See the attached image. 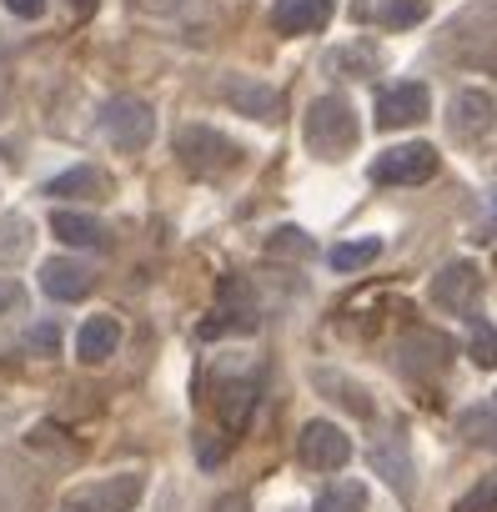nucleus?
<instances>
[{
  "label": "nucleus",
  "instance_id": "1",
  "mask_svg": "<svg viewBox=\"0 0 497 512\" xmlns=\"http://www.w3.org/2000/svg\"><path fill=\"white\" fill-rule=\"evenodd\" d=\"M302 136H307V151H312V156H322V161H342V156L357 146V136H362L352 101L337 96V91H332V96H317V101L307 106Z\"/></svg>",
  "mask_w": 497,
  "mask_h": 512
},
{
  "label": "nucleus",
  "instance_id": "2",
  "mask_svg": "<svg viewBox=\"0 0 497 512\" xmlns=\"http://www.w3.org/2000/svg\"><path fill=\"white\" fill-rule=\"evenodd\" d=\"M96 121H101V136L116 151H146L151 136H156V111L141 96H111Z\"/></svg>",
  "mask_w": 497,
  "mask_h": 512
},
{
  "label": "nucleus",
  "instance_id": "3",
  "mask_svg": "<svg viewBox=\"0 0 497 512\" xmlns=\"http://www.w3.org/2000/svg\"><path fill=\"white\" fill-rule=\"evenodd\" d=\"M176 161L196 176H221L241 161V146L231 136H221L216 126H181L176 131Z\"/></svg>",
  "mask_w": 497,
  "mask_h": 512
},
{
  "label": "nucleus",
  "instance_id": "4",
  "mask_svg": "<svg viewBox=\"0 0 497 512\" xmlns=\"http://www.w3.org/2000/svg\"><path fill=\"white\" fill-rule=\"evenodd\" d=\"M262 327V312H257V292L246 287L241 277H226L221 292H216V312L201 322V337H231V332H257Z\"/></svg>",
  "mask_w": 497,
  "mask_h": 512
},
{
  "label": "nucleus",
  "instance_id": "5",
  "mask_svg": "<svg viewBox=\"0 0 497 512\" xmlns=\"http://www.w3.org/2000/svg\"><path fill=\"white\" fill-rule=\"evenodd\" d=\"M297 462H302L307 472H342V467L352 462V437H347L337 422L317 417V422H307V427L297 432Z\"/></svg>",
  "mask_w": 497,
  "mask_h": 512
},
{
  "label": "nucleus",
  "instance_id": "6",
  "mask_svg": "<svg viewBox=\"0 0 497 512\" xmlns=\"http://www.w3.org/2000/svg\"><path fill=\"white\" fill-rule=\"evenodd\" d=\"M377 186H417V181H432L437 176V146L427 141H407V146H392L372 161L367 171Z\"/></svg>",
  "mask_w": 497,
  "mask_h": 512
},
{
  "label": "nucleus",
  "instance_id": "7",
  "mask_svg": "<svg viewBox=\"0 0 497 512\" xmlns=\"http://www.w3.org/2000/svg\"><path fill=\"white\" fill-rule=\"evenodd\" d=\"M141 492H146V477L141 472H116L106 482H91V487L71 492L61 512H131L141 502Z\"/></svg>",
  "mask_w": 497,
  "mask_h": 512
},
{
  "label": "nucleus",
  "instance_id": "8",
  "mask_svg": "<svg viewBox=\"0 0 497 512\" xmlns=\"http://www.w3.org/2000/svg\"><path fill=\"white\" fill-rule=\"evenodd\" d=\"M477 297H482V267L467 262V256H457L432 277V302L447 312H462V322L477 312Z\"/></svg>",
  "mask_w": 497,
  "mask_h": 512
},
{
  "label": "nucleus",
  "instance_id": "9",
  "mask_svg": "<svg viewBox=\"0 0 497 512\" xmlns=\"http://www.w3.org/2000/svg\"><path fill=\"white\" fill-rule=\"evenodd\" d=\"M427 111H432V91L422 81H397V86H387L377 96V126L382 131L417 126V121H427Z\"/></svg>",
  "mask_w": 497,
  "mask_h": 512
},
{
  "label": "nucleus",
  "instance_id": "10",
  "mask_svg": "<svg viewBox=\"0 0 497 512\" xmlns=\"http://www.w3.org/2000/svg\"><path fill=\"white\" fill-rule=\"evenodd\" d=\"M447 126H452L457 141H482V136L497 126V101H492L482 86H462V91L452 96Z\"/></svg>",
  "mask_w": 497,
  "mask_h": 512
},
{
  "label": "nucleus",
  "instance_id": "11",
  "mask_svg": "<svg viewBox=\"0 0 497 512\" xmlns=\"http://www.w3.org/2000/svg\"><path fill=\"white\" fill-rule=\"evenodd\" d=\"M397 357H402V367L412 372V377H442L447 372V362H452V342L442 337V332H407L402 342H397Z\"/></svg>",
  "mask_w": 497,
  "mask_h": 512
},
{
  "label": "nucleus",
  "instance_id": "12",
  "mask_svg": "<svg viewBox=\"0 0 497 512\" xmlns=\"http://www.w3.org/2000/svg\"><path fill=\"white\" fill-rule=\"evenodd\" d=\"M91 287H96V272L86 262H76V256H51L41 267V292L51 302H81V297H91Z\"/></svg>",
  "mask_w": 497,
  "mask_h": 512
},
{
  "label": "nucleus",
  "instance_id": "13",
  "mask_svg": "<svg viewBox=\"0 0 497 512\" xmlns=\"http://www.w3.org/2000/svg\"><path fill=\"white\" fill-rule=\"evenodd\" d=\"M221 101L231 106V111H241V116H257V121H277V91L267 86V81H252V76H241V71H231V76H221Z\"/></svg>",
  "mask_w": 497,
  "mask_h": 512
},
{
  "label": "nucleus",
  "instance_id": "14",
  "mask_svg": "<svg viewBox=\"0 0 497 512\" xmlns=\"http://www.w3.org/2000/svg\"><path fill=\"white\" fill-rule=\"evenodd\" d=\"M332 21V0H277L272 6V31L277 36H317Z\"/></svg>",
  "mask_w": 497,
  "mask_h": 512
},
{
  "label": "nucleus",
  "instance_id": "15",
  "mask_svg": "<svg viewBox=\"0 0 497 512\" xmlns=\"http://www.w3.org/2000/svg\"><path fill=\"white\" fill-rule=\"evenodd\" d=\"M367 462H372V472L397 492V497H412V452H407V442L392 432V437H377L372 442V452H367Z\"/></svg>",
  "mask_w": 497,
  "mask_h": 512
},
{
  "label": "nucleus",
  "instance_id": "16",
  "mask_svg": "<svg viewBox=\"0 0 497 512\" xmlns=\"http://www.w3.org/2000/svg\"><path fill=\"white\" fill-rule=\"evenodd\" d=\"M106 171H96V166H71V171H61V176H51L46 181V196L51 201H96V196H106Z\"/></svg>",
  "mask_w": 497,
  "mask_h": 512
},
{
  "label": "nucleus",
  "instance_id": "17",
  "mask_svg": "<svg viewBox=\"0 0 497 512\" xmlns=\"http://www.w3.org/2000/svg\"><path fill=\"white\" fill-rule=\"evenodd\" d=\"M116 347H121V322H116V317H91V322L76 332V357H81L86 367L106 362Z\"/></svg>",
  "mask_w": 497,
  "mask_h": 512
},
{
  "label": "nucleus",
  "instance_id": "18",
  "mask_svg": "<svg viewBox=\"0 0 497 512\" xmlns=\"http://www.w3.org/2000/svg\"><path fill=\"white\" fill-rule=\"evenodd\" d=\"M312 382L322 387V397H332V402H342L352 417H372V397L362 392V382H352L347 372H332V367H317L312 372Z\"/></svg>",
  "mask_w": 497,
  "mask_h": 512
},
{
  "label": "nucleus",
  "instance_id": "19",
  "mask_svg": "<svg viewBox=\"0 0 497 512\" xmlns=\"http://www.w3.org/2000/svg\"><path fill=\"white\" fill-rule=\"evenodd\" d=\"M51 231H56L66 246H111V231H106L96 216H86V211H56V216H51Z\"/></svg>",
  "mask_w": 497,
  "mask_h": 512
},
{
  "label": "nucleus",
  "instance_id": "20",
  "mask_svg": "<svg viewBox=\"0 0 497 512\" xmlns=\"http://www.w3.org/2000/svg\"><path fill=\"white\" fill-rule=\"evenodd\" d=\"M216 407H221L226 427H231V432H241V427H246V417H252V407H257V382H252V377H241V382L231 377V382H221Z\"/></svg>",
  "mask_w": 497,
  "mask_h": 512
},
{
  "label": "nucleus",
  "instance_id": "21",
  "mask_svg": "<svg viewBox=\"0 0 497 512\" xmlns=\"http://www.w3.org/2000/svg\"><path fill=\"white\" fill-rule=\"evenodd\" d=\"M31 241H36V226H31V216H21V211L0 216V267H16L21 256L31 251Z\"/></svg>",
  "mask_w": 497,
  "mask_h": 512
},
{
  "label": "nucleus",
  "instance_id": "22",
  "mask_svg": "<svg viewBox=\"0 0 497 512\" xmlns=\"http://www.w3.org/2000/svg\"><path fill=\"white\" fill-rule=\"evenodd\" d=\"M457 432H462L472 447L497 452V407H492V402H487V407H462V412H457Z\"/></svg>",
  "mask_w": 497,
  "mask_h": 512
},
{
  "label": "nucleus",
  "instance_id": "23",
  "mask_svg": "<svg viewBox=\"0 0 497 512\" xmlns=\"http://www.w3.org/2000/svg\"><path fill=\"white\" fill-rule=\"evenodd\" d=\"M312 512H367V487L357 477H337L332 487L317 492Z\"/></svg>",
  "mask_w": 497,
  "mask_h": 512
},
{
  "label": "nucleus",
  "instance_id": "24",
  "mask_svg": "<svg viewBox=\"0 0 497 512\" xmlns=\"http://www.w3.org/2000/svg\"><path fill=\"white\" fill-rule=\"evenodd\" d=\"M372 16L387 31H407V26H417L427 16V0H372Z\"/></svg>",
  "mask_w": 497,
  "mask_h": 512
},
{
  "label": "nucleus",
  "instance_id": "25",
  "mask_svg": "<svg viewBox=\"0 0 497 512\" xmlns=\"http://www.w3.org/2000/svg\"><path fill=\"white\" fill-rule=\"evenodd\" d=\"M382 256V241L377 236H362V241H337L332 246V267L337 272H362V267H372Z\"/></svg>",
  "mask_w": 497,
  "mask_h": 512
},
{
  "label": "nucleus",
  "instance_id": "26",
  "mask_svg": "<svg viewBox=\"0 0 497 512\" xmlns=\"http://www.w3.org/2000/svg\"><path fill=\"white\" fill-rule=\"evenodd\" d=\"M467 357L477 362V367H497V327L487 322V317H467Z\"/></svg>",
  "mask_w": 497,
  "mask_h": 512
},
{
  "label": "nucleus",
  "instance_id": "27",
  "mask_svg": "<svg viewBox=\"0 0 497 512\" xmlns=\"http://www.w3.org/2000/svg\"><path fill=\"white\" fill-rule=\"evenodd\" d=\"M31 497H36V487L21 477V467L0 462V512H26Z\"/></svg>",
  "mask_w": 497,
  "mask_h": 512
},
{
  "label": "nucleus",
  "instance_id": "28",
  "mask_svg": "<svg viewBox=\"0 0 497 512\" xmlns=\"http://www.w3.org/2000/svg\"><path fill=\"white\" fill-rule=\"evenodd\" d=\"M452 512H497V477H482L477 487H467L452 502Z\"/></svg>",
  "mask_w": 497,
  "mask_h": 512
},
{
  "label": "nucleus",
  "instance_id": "29",
  "mask_svg": "<svg viewBox=\"0 0 497 512\" xmlns=\"http://www.w3.org/2000/svg\"><path fill=\"white\" fill-rule=\"evenodd\" d=\"M267 251H272V256H312V236L297 231V226H282V231L267 241Z\"/></svg>",
  "mask_w": 497,
  "mask_h": 512
},
{
  "label": "nucleus",
  "instance_id": "30",
  "mask_svg": "<svg viewBox=\"0 0 497 512\" xmlns=\"http://www.w3.org/2000/svg\"><path fill=\"white\" fill-rule=\"evenodd\" d=\"M332 66H347V76H372L377 56H372V46H347V51L332 56Z\"/></svg>",
  "mask_w": 497,
  "mask_h": 512
},
{
  "label": "nucleus",
  "instance_id": "31",
  "mask_svg": "<svg viewBox=\"0 0 497 512\" xmlns=\"http://www.w3.org/2000/svg\"><path fill=\"white\" fill-rule=\"evenodd\" d=\"M26 347H31L36 357H56V352H61V327H56V322L31 327V332H26Z\"/></svg>",
  "mask_w": 497,
  "mask_h": 512
},
{
  "label": "nucleus",
  "instance_id": "32",
  "mask_svg": "<svg viewBox=\"0 0 497 512\" xmlns=\"http://www.w3.org/2000/svg\"><path fill=\"white\" fill-rule=\"evenodd\" d=\"M472 236H477V241H492V236H497V186L487 191V206H482V221H477Z\"/></svg>",
  "mask_w": 497,
  "mask_h": 512
},
{
  "label": "nucleus",
  "instance_id": "33",
  "mask_svg": "<svg viewBox=\"0 0 497 512\" xmlns=\"http://www.w3.org/2000/svg\"><path fill=\"white\" fill-rule=\"evenodd\" d=\"M21 307H26L21 282H6V277H0V317H6V312H21Z\"/></svg>",
  "mask_w": 497,
  "mask_h": 512
},
{
  "label": "nucleus",
  "instance_id": "34",
  "mask_svg": "<svg viewBox=\"0 0 497 512\" xmlns=\"http://www.w3.org/2000/svg\"><path fill=\"white\" fill-rule=\"evenodd\" d=\"M6 11L21 16V21H41L46 16V0H6Z\"/></svg>",
  "mask_w": 497,
  "mask_h": 512
},
{
  "label": "nucleus",
  "instance_id": "35",
  "mask_svg": "<svg viewBox=\"0 0 497 512\" xmlns=\"http://www.w3.org/2000/svg\"><path fill=\"white\" fill-rule=\"evenodd\" d=\"M211 512H252V497H246V492H226V497H216Z\"/></svg>",
  "mask_w": 497,
  "mask_h": 512
},
{
  "label": "nucleus",
  "instance_id": "36",
  "mask_svg": "<svg viewBox=\"0 0 497 512\" xmlns=\"http://www.w3.org/2000/svg\"><path fill=\"white\" fill-rule=\"evenodd\" d=\"M196 452H201V467H216V462L226 457V447H221V442H211V437H201V442H196Z\"/></svg>",
  "mask_w": 497,
  "mask_h": 512
},
{
  "label": "nucleus",
  "instance_id": "37",
  "mask_svg": "<svg viewBox=\"0 0 497 512\" xmlns=\"http://www.w3.org/2000/svg\"><path fill=\"white\" fill-rule=\"evenodd\" d=\"M66 6H71L76 16H91V11H96V0H66Z\"/></svg>",
  "mask_w": 497,
  "mask_h": 512
},
{
  "label": "nucleus",
  "instance_id": "38",
  "mask_svg": "<svg viewBox=\"0 0 497 512\" xmlns=\"http://www.w3.org/2000/svg\"><path fill=\"white\" fill-rule=\"evenodd\" d=\"M492 407H497V397H492Z\"/></svg>",
  "mask_w": 497,
  "mask_h": 512
}]
</instances>
